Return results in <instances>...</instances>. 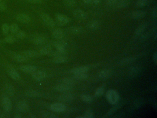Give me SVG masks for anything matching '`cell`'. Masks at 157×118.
Listing matches in <instances>:
<instances>
[{
  "label": "cell",
  "mask_w": 157,
  "mask_h": 118,
  "mask_svg": "<svg viewBox=\"0 0 157 118\" xmlns=\"http://www.w3.org/2000/svg\"><path fill=\"white\" fill-rule=\"evenodd\" d=\"M139 72V68L138 67L136 66H134L133 68H131L130 70V72H129V74L131 76H135L137 74H138V72Z\"/></svg>",
  "instance_id": "cell-34"
},
{
  "label": "cell",
  "mask_w": 157,
  "mask_h": 118,
  "mask_svg": "<svg viewBox=\"0 0 157 118\" xmlns=\"http://www.w3.org/2000/svg\"><path fill=\"white\" fill-rule=\"evenodd\" d=\"M101 1V0H92V2H93L95 4H98Z\"/></svg>",
  "instance_id": "cell-50"
},
{
  "label": "cell",
  "mask_w": 157,
  "mask_h": 118,
  "mask_svg": "<svg viewBox=\"0 0 157 118\" xmlns=\"http://www.w3.org/2000/svg\"><path fill=\"white\" fill-rule=\"evenodd\" d=\"M118 0H107V3L109 6H113L116 3Z\"/></svg>",
  "instance_id": "cell-44"
},
{
  "label": "cell",
  "mask_w": 157,
  "mask_h": 118,
  "mask_svg": "<svg viewBox=\"0 0 157 118\" xmlns=\"http://www.w3.org/2000/svg\"><path fill=\"white\" fill-rule=\"evenodd\" d=\"M75 79L77 80H83L86 79L88 77V74L86 73H79V74H75Z\"/></svg>",
  "instance_id": "cell-32"
},
{
  "label": "cell",
  "mask_w": 157,
  "mask_h": 118,
  "mask_svg": "<svg viewBox=\"0 0 157 118\" xmlns=\"http://www.w3.org/2000/svg\"><path fill=\"white\" fill-rule=\"evenodd\" d=\"M153 58H154V61L155 63H157V52H155L154 55V56H153Z\"/></svg>",
  "instance_id": "cell-49"
},
{
  "label": "cell",
  "mask_w": 157,
  "mask_h": 118,
  "mask_svg": "<svg viewBox=\"0 0 157 118\" xmlns=\"http://www.w3.org/2000/svg\"><path fill=\"white\" fill-rule=\"evenodd\" d=\"M20 69L24 72L26 73H32L37 69L36 66L33 65H24L20 67Z\"/></svg>",
  "instance_id": "cell-13"
},
{
  "label": "cell",
  "mask_w": 157,
  "mask_h": 118,
  "mask_svg": "<svg viewBox=\"0 0 157 118\" xmlns=\"http://www.w3.org/2000/svg\"><path fill=\"white\" fill-rule=\"evenodd\" d=\"M17 108L19 111L25 112L28 110V105L25 101H21L17 105Z\"/></svg>",
  "instance_id": "cell-21"
},
{
  "label": "cell",
  "mask_w": 157,
  "mask_h": 118,
  "mask_svg": "<svg viewBox=\"0 0 157 118\" xmlns=\"http://www.w3.org/2000/svg\"><path fill=\"white\" fill-rule=\"evenodd\" d=\"M2 30L4 34H7L10 30L9 26L7 24H3L2 26Z\"/></svg>",
  "instance_id": "cell-41"
},
{
  "label": "cell",
  "mask_w": 157,
  "mask_h": 118,
  "mask_svg": "<svg viewBox=\"0 0 157 118\" xmlns=\"http://www.w3.org/2000/svg\"><path fill=\"white\" fill-rule=\"evenodd\" d=\"M157 8H156V7H154L153 10V14L155 18H156L157 17Z\"/></svg>",
  "instance_id": "cell-48"
},
{
  "label": "cell",
  "mask_w": 157,
  "mask_h": 118,
  "mask_svg": "<svg viewBox=\"0 0 157 118\" xmlns=\"http://www.w3.org/2000/svg\"><path fill=\"white\" fill-rule=\"evenodd\" d=\"M52 34L54 38L58 40L61 39L64 36L63 32L60 29H56L54 30Z\"/></svg>",
  "instance_id": "cell-24"
},
{
  "label": "cell",
  "mask_w": 157,
  "mask_h": 118,
  "mask_svg": "<svg viewBox=\"0 0 157 118\" xmlns=\"http://www.w3.org/2000/svg\"><path fill=\"white\" fill-rule=\"evenodd\" d=\"M27 1L31 3H40L43 1V0H27Z\"/></svg>",
  "instance_id": "cell-46"
},
{
  "label": "cell",
  "mask_w": 157,
  "mask_h": 118,
  "mask_svg": "<svg viewBox=\"0 0 157 118\" xmlns=\"http://www.w3.org/2000/svg\"><path fill=\"white\" fill-rule=\"evenodd\" d=\"M83 1L84 3H85V4H87L90 3L91 2H92V0H83Z\"/></svg>",
  "instance_id": "cell-51"
},
{
  "label": "cell",
  "mask_w": 157,
  "mask_h": 118,
  "mask_svg": "<svg viewBox=\"0 0 157 118\" xmlns=\"http://www.w3.org/2000/svg\"><path fill=\"white\" fill-rule=\"evenodd\" d=\"M119 106H116L115 107H113V108H112L111 110H110L109 111L108 113V115H110L111 114H112V113H114L116 111L117 109L119 108Z\"/></svg>",
  "instance_id": "cell-45"
},
{
  "label": "cell",
  "mask_w": 157,
  "mask_h": 118,
  "mask_svg": "<svg viewBox=\"0 0 157 118\" xmlns=\"http://www.w3.org/2000/svg\"><path fill=\"white\" fill-rule=\"evenodd\" d=\"M10 30L12 33H16L19 30L18 26L16 24H12L10 27Z\"/></svg>",
  "instance_id": "cell-38"
},
{
  "label": "cell",
  "mask_w": 157,
  "mask_h": 118,
  "mask_svg": "<svg viewBox=\"0 0 157 118\" xmlns=\"http://www.w3.org/2000/svg\"><path fill=\"white\" fill-rule=\"evenodd\" d=\"M82 30L83 29L81 27L77 26H72L68 29L69 32L74 35L80 34L82 32Z\"/></svg>",
  "instance_id": "cell-26"
},
{
  "label": "cell",
  "mask_w": 157,
  "mask_h": 118,
  "mask_svg": "<svg viewBox=\"0 0 157 118\" xmlns=\"http://www.w3.org/2000/svg\"><path fill=\"white\" fill-rule=\"evenodd\" d=\"M59 101L64 103H69L73 101L74 99V96L71 94L66 93L61 95L58 97Z\"/></svg>",
  "instance_id": "cell-7"
},
{
  "label": "cell",
  "mask_w": 157,
  "mask_h": 118,
  "mask_svg": "<svg viewBox=\"0 0 157 118\" xmlns=\"http://www.w3.org/2000/svg\"><path fill=\"white\" fill-rule=\"evenodd\" d=\"M67 58L65 55H58L54 56L53 59V62L56 64H61L67 61Z\"/></svg>",
  "instance_id": "cell-17"
},
{
  "label": "cell",
  "mask_w": 157,
  "mask_h": 118,
  "mask_svg": "<svg viewBox=\"0 0 157 118\" xmlns=\"http://www.w3.org/2000/svg\"><path fill=\"white\" fill-rule=\"evenodd\" d=\"M32 41L36 45H41L44 44L47 41V38L44 35H37L32 37Z\"/></svg>",
  "instance_id": "cell-8"
},
{
  "label": "cell",
  "mask_w": 157,
  "mask_h": 118,
  "mask_svg": "<svg viewBox=\"0 0 157 118\" xmlns=\"http://www.w3.org/2000/svg\"><path fill=\"white\" fill-rule=\"evenodd\" d=\"M56 20L57 24L60 26H63L68 24L70 21V18L65 15L61 14H56Z\"/></svg>",
  "instance_id": "cell-3"
},
{
  "label": "cell",
  "mask_w": 157,
  "mask_h": 118,
  "mask_svg": "<svg viewBox=\"0 0 157 118\" xmlns=\"http://www.w3.org/2000/svg\"><path fill=\"white\" fill-rule=\"evenodd\" d=\"M72 89V86L68 85L66 83H63L61 84H58L56 86V89L59 91L62 92H67Z\"/></svg>",
  "instance_id": "cell-15"
},
{
  "label": "cell",
  "mask_w": 157,
  "mask_h": 118,
  "mask_svg": "<svg viewBox=\"0 0 157 118\" xmlns=\"http://www.w3.org/2000/svg\"><path fill=\"white\" fill-rule=\"evenodd\" d=\"M63 83H66V84L73 86L75 83V80L73 78H71V77H67V78H64L62 79Z\"/></svg>",
  "instance_id": "cell-31"
},
{
  "label": "cell",
  "mask_w": 157,
  "mask_h": 118,
  "mask_svg": "<svg viewBox=\"0 0 157 118\" xmlns=\"http://www.w3.org/2000/svg\"><path fill=\"white\" fill-rule=\"evenodd\" d=\"M12 58L17 62H25L29 60V58L27 57V56H25V55L21 54L14 55Z\"/></svg>",
  "instance_id": "cell-19"
},
{
  "label": "cell",
  "mask_w": 157,
  "mask_h": 118,
  "mask_svg": "<svg viewBox=\"0 0 157 118\" xmlns=\"http://www.w3.org/2000/svg\"><path fill=\"white\" fill-rule=\"evenodd\" d=\"M134 59H135V58H134V57H133L123 59V60H122V61H120V64H128V63H130V62H132V61H134Z\"/></svg>",
  "instance_id": "cell-39"
},
{
  "label": "cell",
  "mask_w": 157,
  "mask_h": 118,
  "mask_svg": "<svg viewBox=\"0 0 157 118\" xmlns=\"http://www.w3.org/2000/svg\"><path fill=\"white\" fill-rule=\"evenodd\" d=\"M64 4L68 8H73L77 4L76 0H64Z\"/></svg>",
  "instance_id": "cell-28"
},
{
  "label": "cell",
  "mask_w": 157,
  "mask_h": 118,
  "mask_svg": "<svg viewBox=\"0 0 157 118\" xmlns=\"http://www.w3.org/2000/svg\"><path fill=\"white\" fill-rule=\"evenodd\" d=\"M17 20L22 23H28L31 21V18L25 14H20L17 17Z\"/></svg>",
  "instance_id": "cell-20"
},
{
  "label": "cell",
  "mask_w": 157,
  "mask_h": 118,
  "mask_svg": "<svg viewBox=\"0 0 157 118\" xmlns=\"http://www.w3.org/2000/svg\"><path fill=\"white\" fill-rule=\"evenodd\" d=\"M40 54L41 55H51L52 56L53 54V51L52 50L51 45H47L42 48L40 50Z\"/></svg>",
  "instance_id": "cell-12"
},
{
  "label": "cell",
  "mask_w": 157,
  "mask_h": 118,
  "mask_svg": "<svg viewBox=\"0 0 157 118\" xmlns=\"http://www.w3.org/2000/svg\"><path fill=\"white\" fill-rule=\"evenodd\" d=\"M50 108L52 111L56 112H63L67 108L66 105L62 102L52 104Z\"/></svg>",
  "instance_id": "cell-5"
},
{
  "label": "cell",
  "mask_w": 157,
  "mask_h": 118,
  "mask_svg": "<svg viewBox=\"0 0 157 118\" xmlns=\"http://www.w3.org/2000/svg\"><path fill=\"white\" fill-rule=\"evenodd\" d=\"M5 41L8 43H14L16 41V38L12 35H9L5 38Z\"/></svg>",
  "instance_id": "cell-36"
},
{
  "label": "cell",
  "mask_w": 157,
  "mask_h": 118,
  "mask_svg": "<svg viewBox=\"0 0 157 118\" xmlns=\"http://www.w3.org/2000/svg\"><path fill=\"white\" fill-rule=\"evenodd\" d=\"M88 70H89V68L88 66H81L73 69L72 70V72L74 74L86 73Z\"/></svg>",
  "instance_id": "cell-22"
},
{
  "label": "cell",
  "mask_w": 157,
  "mask_h": 118,
  "mask_svg": "<svg viewBox=\"0 0 157 118\" xmlns=\"http://www.w3.org/2000/svg\"><path fill=\"white\" fill-rule=\"evenodd\" d=\"M7 8V6L3 2H2L0 3V10L1 11H4Z\"/></svg>",
  "instance_id": "cell-47"
},
{
  "label": "cell",
  "mask_w": 157,
  "mask_h": 118,
  "mask_svg": "<svg viewBox=\"0 0 157 118\" xmlns=\"http://www.w3.org/2000/svg\"><path fill=\"white\" fill-rule=\"evenodd\" d=\"M81 99L84 102L90 103L93 101V98L89 95L84 94L81 96Z\"/></svg>",
  "instance_id": "cell-29"
},
{
  "label": "cell",
  "mask_w": 157,
  "mask_h": 118,
  "mask_svg": "<svg viewBox=\"0 0 157 118\" xmlns=\"http://www.w3.org/2000/svg\"><path fill=\"white\" fill-rule=\"evenodd\" d=\"M111 72L110 70L108 69H104L102 70L99 74V76L102 79H106L108 78L111 75Z\"/></svg>",
  "instance_id": "cell-27"
},
{
  "label": "cell",
  "mask_w": 157,
  "mask_h": 118,
  "mask_svg": "<svg viewBox=\"0 0 157 118\" xmlns=\"http://www.w3.org/2000/svg\"><path fill=\"white\" fill-rule=\"evenodd\" d=\"M147 23H143V24H141L138 27L136 28V29L135 30L134 34L136 36H139L143 34L144 30L147 28Z\"/></svg>",
  "instance_id": "cell-25"
},
{
  "label": "cell",
  "mask_w": 157,
  "mask_h": 118,
  "mask_svg": "<svg viewBox=\"0 0 157 118\" xmlns=\"http://www.w3.org/2000/svg\"><path fill=\"white\" fill-rule=\"evenodd\" d=\"M2 106L6 111L9 112L12 108V102L8 97H4L2 99Z\"/></svg>",
  "instance_id": "cell-11"
},
{
  "label": "cell",
  "mask_w": 157,
  "mask_h": 118,
  "mask_svg": "<svg viewBox=\"0 0 157 118\" xmlns=\"http://www.w3.org/2000/svg\"><path fill=\"white\" fill-rule=\"evenodd\" d=\"M25 34L23 31H21V30L19 31L18 30V32L16 33V37L17 38H19V39H23L25 38Z\"/></svg>",
  "instance_id": "cell-42"
},
{
  "label": "cell",
  "mask_w": 157,
  "mask_h": 118,
  "mask_svg": "<svg viewBox=\"0 0 157 118\" xmlns=\"http://www.w3.org/2000/svg\"><path fill=\"white\" fill-rule=\"evenodd\" d=\"M84 118H92L94 117L92 112L91 111H87L84 115Z\"/></svg>",
  "instance_id": "cell-43"
},
{
  "label": "cell",
  "mask_w": 157,
  "mask_h": 118,
  "mask_svg": "<svg viewBox=\"0 0 157 118\" xmlns=\"http://www.w3.org/2000/svg\"><path fill=\"white\" fill-rule=\"evenodd\" d=\"M104 88L103 86L99 87L96 89L95 92V96L96 97H100L104 93Z\"/></svg>",
  "instance_id": "cell-37"
},
{
  "label": "cell",
  "mask_w": 157,
  "mask_h": 118,
  "mask_svg": "<svg viewBox=\"0 0 157 118\" xmlns=\"http://www.w3.org/2000/svg\"><path fill=\"white\" fill-rule=\"evenodd\" d=\"M106 98L110 104H115L119 101V96L116 90H110L106 92Z\"/></svg>",
  "instance_id": "cell-1"
},
{
  "label": "cell",
  "mask_w": 157,
  "mask_h": 118,
  "mask_svg": "<svg viewBox=\"0 0 157 118\" xmlns=\"http://www.w3.org/2000/svg\"><path fill=\"white\" fill-rule=\"evenodd\" d=\"M22 54L24 55L25 56H27V57H38L41 55L40 54L39 52L36 51L30 50H25L23 51L21 53Z\"/></svg>",
  "instance_id": "cell-23"
},
{
  "label": "cell",
  "mask_w": 157,
  "mask_h": 118,
  "mask_svg": "<svg viewBox=\"0 0 157 118\" xmlns=\"http://www.w3.org/2000/svg\"><path fill=\"white\" fill-rule=\"evenodd\" d=\"M146 12L144 11H136L132 12L131 17L134 19H137L143 18L146 16Z\"/></svg>",
  "instance_id": "cell-16"
},
{
  "label": "cell",
  "mask_w": 157,
  "mask_h": 118,
  "mask_svg": "<svg viewBox=\"0 0 157 118\" xmlns=\"http://www.w3.org/2000/svg\"><path fill=\"white\" fill-rule=\"evenodd\" d=\"M56 41L52 43V45L56 48L57 51L62 54H66V47L67 43L65 41L63 40Z\"/></svg>",
  "instance_id": "cell-2"
},
{
  "label": "cell",
  "mask_w": 157,
  "mask_h": 118,
  "mask_svg": "<svg viewBox=\"0 0 157 118\" xmlns=\"http://www.w3.org/2000/svg\"><path fill=\"white\" fill-rule=\"evenodd\" d=\"M47 74L45 72L42 71H36L32 72V78L35 80L40 81L45 79Z\"/></svg>",
  "instance_id": "cell-9"
},
{
  "label": "cell",
  "mask_w": 157,
  "mask_h": 118,
  "mask_svg": "<svg viewBox=\"0 0 157 118\" xmlns=\"http://www.w3.org/2000/svg\"><path fill=\"white\" fill-rule=\"evenodd\" d=\"M26 95L29 97H38L39 96V93L38 92L34 90H28L25 92Z\"/></svg>",
  "instance_id": "cell-35"
},
{
  "label": "cell",
  "mask_w": 157,
  "mask_h": 118,
  "mask_svg": "<svg viewBox=\"0 0 157 118\" xmlns=\"http://www.w3.org/2000/svg\"><path fill=\"white\" fill-rule=\"evenodd\" d=\"M41 18L43 20L46 24L47 26L50 27H54L55 26V22L53 21V19L51 18V17H50L48 14L46 13H42L40 14Z\"/></svg>",
  "instance_id": "cell-6"
},
{
  "label": "cell",
  "mask_w": 157,
  "mask_h": 118,
  "mask_svg": "<svg viewBox=\"0 0 157 118\" xmlns=\"http://www.w3.org/2000/svg\"><path fill=\"white\" fill-rule=\"evenodd\" d=\"M15 118H21V116H20V115H15Z\"/></svg>",
  "instance_id": "cell-52"
},
{
  "label": "cell",
  "mask_w": 157,
  "mask_h": 118,
  "mask_svg": "<svg viewBox=\"0 0 157 118\" xmlns=\"http://www.w3.org/2000/svg\"><path fill=\"white\" fill-rule=\"evenodd\" d=\"M3 0H0V3H1V2H3Z\"/></svg>",
  "instance_id": "cell-54"
},
{
  "label": "cell",
  "mask_w": 157,
  "mask_h": 118,
  "mask_svg": "<svg viewBox=\"0 0 157 118\" xmlns=\"http://www.w3.org/2000/svg\"><path fill=\"white\" fill-rule=\"evenodd\" d=\"M42 117L43 118H56V116L50 112H43L42 114Z\"/></svg>",
  "instance_id": "cell-40"
},
{
  "label": "cell",
  "mask_w": 157,
  "mask_h": 118,
  "mask_svg": "<svg viewBox=\"0 0 157 118\" xmlns=\"http://www.w3.org/2000/svg\"><path fill=\"white\" fill-rule=\"evenodd\" d=\"M73 15L76 19L78 20H85L88 17L87 12L82 9H77L74 10Z\"/></svg>",
  "instance_id": "cell-4"
},
{
  "label": "cell",
  "mask_w": 157,
  "mask_h": 118,
  "mask_svg": "<svg viewBox=\"0 0 157 118\" xmlns=\"http://www.w3.org/2000/svg\"><path fill=\"white\" fill-rule=\"evenodd\" d=\"M130 3V0H119L114 5L115 8L116 9H123L129 6Z\"/></svg>",
  "instance_id": "cell-14"
},
{
  "label": "cell",
  "mask_w": 157,
  "mask_h": 118,
  "mask_svg": "<svg viewBox=\"0 0 157 118\" xmlns=\"http://www.w3.org/2000/svg\"><path fill=\"white\" fill-rule=\"evenodd\" d=\"M77 118H84V116H77Z\"/></svg>",
  "instance_id": "cell-53"
},
{
  "label": "cell",
  "mask_w": 157,
  "mask_h": 118,
  "mask_svg": "<svg viewBox=\"0 0 157 118\" xmlns=\"http://www.w3.org/2000/svg\"><path fill=\"white\" fill-rule=\"evenodd\" d=\"M148 0H137L136 2V5L139 8L145 7L148 4Z\"/></svg>",
  "instance_id": "cell-33"
},
{
  "label": "cell",
  "mask_w": 157,
  "mask_h": 118,
  "mask_svg": "<svg viewBox=\"0 0 157 118\" xmlns=\"http://www.w3.org/2000/svg\"><path fill=\"white\" fill-rule=\"evenodd\" d=\"M4 90L9 97H13L14 95L15 90L14 86L10 84H7L5 86Z\"/></svg>",
  "instance_id": "cell-18"
},
{
  "label": "cell",
  "mask_w": 157,
  "mask_h": 118,
  "mask_svg": "<svg viewBox=\"0 0 157 118\" xmlns=\"http://www.w3.org/2000/svg\"><path fill=\"white\" fill-rule=\"evenodd\" d=\"M88 26L91 29L95 30L98 29L99 27V23L98 21L94 20L89 23Z\"/></svg>",
  "instance_id": "cell-30"
},
{
  "label": "cell",
  "mask_w": 157,
  "mask_h": 118,
  "mask_svg": "<svg viewBox=\"0 0 157 118\" xmlns=\"http://www.w3.org/2000/svg\"><path fill=\"white\" fill-rule=\"evenodd\" d=\"M8 73L9 75L14 79L15 80H19L21 79V76L19 75L18 72H17L16 70L14 68H12V66L8 67Z\"/></svg>",
  "instance_id": "cell-10"
}]
</instances>
